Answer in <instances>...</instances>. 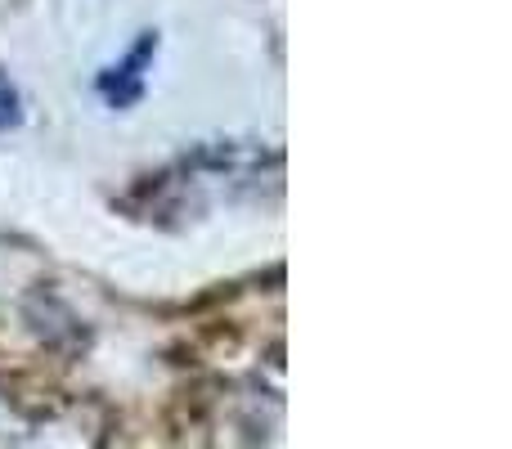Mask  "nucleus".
<instances>
[{
    "mask_svg": "<svg viewBox=\"0 0 512 449\" xmlns=\"http://www.w3.org/2000/svg\"><path fill=\"white\" fill-rule=\"evenodd\" d=\"M158 59V32H140V41L113 63V68L99 72V95L113 108H131L135 99L149 90V68Z\"/></svg>",
    "mask_w": 512,
    "mask_h": 449,
    "instance_id": "1",
    "label": "nucleus"
},
{
    "mask_svg": "<svg viewBox=\"0 0 512 449\" xmlns=\"http://www.w3.org/2000/svg\"><path fill=\"white\" fill-rule=\"evenodd\" d=\"M23 122V95H18V86L9 81V72L0 68V131H9V126Z\"/></svg>",
    "mask_w": 512,
    "mask_h": 449,
    "instance_id": "2",
    "label": "nucleus"
}]
</instances>
